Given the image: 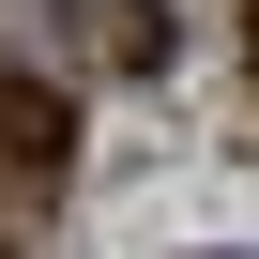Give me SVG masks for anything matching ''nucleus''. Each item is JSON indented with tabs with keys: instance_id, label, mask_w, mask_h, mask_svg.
<instances>
[{
	"instance_id": "obj_1",
	"label": "nucleus",
	"mask_w": 259,
	"mask_h": 259,
	"mask_svg": "<svg viewBox=\"0 0 259 259\" xmlns=\"http://www.w3.org/2000/svg\"><path fill=\"white\" fill-rule=\"evenodd\" d=\"M0 183H16V198L76 183V92L31 76V61H0Z\"/></svg>"
},
{
	"instance_id": "obj_3",
	"label": "nucleus",
	"mask_w": 259,
	"mask_h": 259,
	"mask_svg": "<svg viewBox=\"0 0 259 259\" xmlns=\"http://www.w3.org/2000/svg\"><path fill=\"white\" fill-rule=\"evenodd\" d=\"M0 259H16V244H0Z\"/></svg>"
},
{
	"instance_id": "obj_2",
	"label": "nucleus",
	"mask_w": 259,
	"mask_h": 259,
	"mask_svg": "<svg viewBox=\"0 0 259 259\" xmlns=\"http://www.w3.org/2000/svg\"><path fill=\"white\" fill-rule=\"evenodd\" d=\"M46 16H61V46L76 61H107V76H168V0H46Z\"/></svg>"
}]
</instances>
